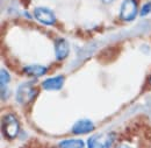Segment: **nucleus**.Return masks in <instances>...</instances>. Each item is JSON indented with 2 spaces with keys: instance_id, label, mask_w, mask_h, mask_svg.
<instances>
[{
  "instance_id": "obj_7",
  "label": "nucleus",
  "mask_w": 151,
  "mask_h": 148,
  "mask_svg": "<svg viewBox=\"0 0 151 148\" xmlns=\"http://www.w3.org/2000/svg\"><path fill=\"white\" fill-rule=\"evenodd\" d=\"M70 53V46L69 42L65 38H57L55 41V54L56 58L62 61L64 58H66Z\"/></svg>"
},
{
  "instance_id": "obj_16",
  "label": "nucleus",
  "mask_w": 151,
  "mask_h": 148,
  "mask_svg": "<svg viewBox=\"0 0 151 148\" xmlns=\"http://www.w3.org/2000/svg\"><path fill=\"white\" fill-rule=\"evenodd\" d=\"M98 148H105V147H104V146H99Z\"/></svg>"
},
{
  "instance_id": "obj_9",
  "label": "nucleus",
  "mask_w": 151,
  "mask_h": 148,
  "mask_svg": "<svg viewBox=\"0 0 151 148\" xmlns=\"http://www.w3.org/2000/svg\"><path fill=\"white\" fill-rule=\"evenodd\" d=\"M85 142L81 139H66L59 142V148H84Z\"/></svg>"
},
{
  "instance_id": "obj_11",
  "label": "nucleus",
  "mask_w": 151,
  "mask_h": 148,
  "mask_svg": "<svg viewBox=\"0 0 151 148\" xmlns=\"http://www.w3.org/2000/svg\"><path fill=\"white\" fill-rule=\"evenodd\" d=\"M150 12H151V2H147V4H144V5L142 6L141 12H139V15H141L142 18H144V17H147Z\"/></svg>"
},
{
  "instance_id": "obj_4",
  "label": "nucleus",
  "mask_w": 151,
  "mask_h": 148,
  "mask_svg": "<svg viewBox=\"0 0 151 148\" xmlns=\"http://www.w3.org/2000/svg\"><path fill=\"white\" fill-rule=\"evenodd\" d=\"M34 17L38 22L47 25V26H52L56 23L55 13L47 7H36L34 9Z\"/></svg>"
},
{
  "instance_id": "obj_5",
  "label": "nucleus",
  "mask_w": 151,
  "mask_h": 148,
  "mask_svg": "<svg viewBox=\"0 0 151 148\" xmlns=\"http://www.w3.org/2000/svg\"><path fill=\"white\" fill-rule=\"evenodd\" d=\"M94 124L92 120L90 119H80L78 121H76L72 126V133L77 135H81V134H87L94 131Z\"/></svg>"
},
{
  "instance_id": "obj_3",
  "label": "nucleus",
  "mask_w": 151,
  "mask_h": 148,
  "mask_svg": "<svg viewBox=\"0 0 151 148\" xmlns=\"http://www.w3.org/2000/svg\"><path fill=\"white\" fill-rule=\"evenodd\" d=\"M137 15V1L123 0L120 8V18L123 21H132Z\"/></svg>"
},
{
  "instance_id": "obj_12",
  "label": "nucleus",
  "mask_w": 151,
  "mask_h": 148,
  "mask_svg": "<svg viewBox=\"0 0 151 148\" xmlns=\"http://www.w3.org/2000/svg\"><path fill=\"white\" fill-rule=\"evenodd\" d=\"M98 136L93 135V136H90L88 140H87V148H98L99 147V142H98Z\"/></svg>"
},
{
  "instance_id": "obj_10",
  "label": "nucleus",
  "mask_w": 151,
  "mask_h": 148,
  "mask_svg": "<svg viewBox=\"0 0 151 148\" xmlns=\"http://www.w3.org/2000/svg\"><path fill=\"white\" fill-rule=\"evenodd\" d=\"M9 82H11V75L8 74L7 70L1 69V71H0V83H1V88L7 86Z\"/></svg>"
},
{
  "instance_id": "obj_2",
  "label": "nucleus",
  "mask_w": 151,
  "mask_h": 148,
  "mask_svg": "<svg viewBox=\"0 0 151 148\" xmlns=\"http://www.w3.org/2000/svg\"><path fill=\"white\" fill-rule=\"evenodd\" d=\"M37 89L35 88L33 82H26L20 84L17 93H15V98L17 102L19 104H28L30 103L36 96H37Z\"/></svg>"
},
{
  "instance_id": "obj_13",
  "label": "nucleus",
  "mask_w": 151,
  "mask_h": 148,
  "mask_svg": "<svg viewBox=\"0 0 151 148\" xmlns=\"http://www.w3.org/2000/svg\"><path fill=\"white\" fill-rule=\"evenodd\" d=\"M104 4H111V2H113L114 0H101Z\"/></svg>"
},
{
  "instance_id": "obj_15",
  "label": "nucleus",
  "mask_w": 151,
  "mask_h": 148,
  "mask_svg": "<svg viewBox=\"0 0 151 148\" xmlns=\"http://www.w3.org/2000/svg\"><path fill=\"white\" fill-rule=\"evenodd\" d=\"M149 83L151 84V76H150V78H149Z\"/></svg>"
},
{
  "instance_id": "obj_8",
  "label": "nucleus",
  "mask_w": 151,
  "mask_h": 148,
  "mask_svg": "<svg viewBox=\"0 0 151 148\" xmlns=\"http://www.w3.org/2000/svg\"><path fill=\"white\" fill-rule=\"evenodd\" d=\"M48 71L47 67L41 65V64H30L23 68V73L32 77H41Z\"/></svg>"
},
{
  "instance_id": "obj_14",
  "label": "nucleus",
  "mask_w": 151,
  "mask_h": 148,
  "mask_svg": "<svg viewBox=\"0 0 151 148\" xmlns=\"http://www.w3.org/2000/svg\"><path fill=\"white\" fill-rule=\"evenodd\" d=\"M116 148H132V147H129V146H127V145H120V146H117Z\"/></svg>"
},
{
  "instance_id": "obj_1",
  "label": "nucleus",
  "mask_w": 151,
  "mask_h": 148,
  "mask_svg": "<svg viewBox=\"0 0 151 148\" xmlns=\"http://www.w3.org/2000/svg\"><path fill=\"white\" fill-rule=\"evenodd\" d=\"M1 128L4 135L12 140L15 139L19 135L20 132V123L18 118L13 114H6L2 117V121H1Z\"/></svg>"
},
{
  "instance_id": "obj_6",
  "label": "nucleus",
  "mask_w": 151,
  "mask_h": 148,
  "mask_svg": "<svg viewBox=\"0 0 151 148\" xmlns=\"http://www.w3.org/2000/svg\"><path fill=\"white\" fill-rule=\"evenodd\" d=\"M64 81H65L64 76L50 77V78H47L42 82V88L44 90H48V91H58L63 88Z\"/></svg>"
}]
</instances>
